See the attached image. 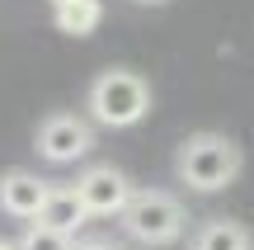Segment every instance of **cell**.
I'll list each match as a JSON object with an SVG mask.
<instances>
[{"label": "cell", "mask_w": 254, "mask_h": 250, "mask_svg": "<svg viewBox=\"0 0 254 250\" xmlns=\"http://www.w3.org/2000/svg\"><path fill=\"white\" fill-rule=\"evenodd\" d=\"M240 170H245V151L226 132H193L174 151V175L193 194H221L240 179Z\"/></svg>", "instance_id": "obj_1"}, {"label": "cell", "mask_w": 254, "mask_h": 250, "mask_svg": "<svg viewBox=\"0 0 254 250\" xmlns=\"http://www.w3.org/2000/svg\"><path fill=\"white\" fill-rule=\"evenodd\" d=\"M85 109H90V118L99 128H136L151 113V85L127 66H109V71H99L90 81Z\"/></svg>", "instance_id": "obj_2"}, {"label": "cell", "mask_w": 254, "mask_h": 250, "mask_svg": "<svg viewBox=\"0 0 254 250\" xmlns=\"http://www.w3.org/2000/svg\"><path fill=\"white\" fill-rule=\"evenodd\" d=\"M123 232L132 236V241L141 246H174L184 236V227H189V213H184V203L174 194H165V189H132V198H127V208L118 213Z\"/></svg>", "instance_id": "obj_3"}, {"label": "cell", "mask_w": 254, "mask_h": 250, "mask_svg": "<svg viewBox=\"0 0 254 250\" xmlns=\"http://www.w3.org/2000/svg\"><path fill=\"white\" fill-rule=\"evenodd\" d=\"M38 156L47 161V166H71V161L90 156L94 151V128L85 118H75V113H47L43 123H38Z\"/></svg>", "instance_id": "obj_4"}, {"label": "cell", "mask_w": 254, "mask_h": 250, "mask_svg": "<svg viewBox=\"0 0 254 250\" xmlns=\"http://www.w3.org/2000/svg\"><path fill=\"white\" fill-rule=\"evenodd\" d=\"M75 194H80L90 217H118L127 208V198H132V179L123 170H113V166H94V170H85L75 179Z\"/></svg>", "instance_id": "obj_5"}, {"label": "cell", "mask_w": 254, "mask_h": 250, "mask_svg": "<svg viewBox=\"0 0 254 250\" xmlns=\"http://www.w3.org/2000/svg\"><path fill=\"white\" fill-rule=\"evenodd\" d=\"M47 189L52 184L43 175H33V170H5L0 175V213L19 217V222H33L43 198H47Z\"/></svg>", "instance_id": "obj_6"}, {"label": "cell", "mask_w": 254, "mask_h": 250, "mask_svg": "<svg viewBox=\"0 0 254 250\" xmlns=\"http://www.w3.org/2000/svg\"><path fill=\"white\" fill-rule=\"evenodd\" d=\"M33 222L38 227H52V232H62V236H75L85 222H90V213H85L75 184H66V189H47V198H43V208H38Z\"/></svg>", "instance_id": "obj_7"}, {"label": "cell", "mask_w": 254, "mask_h": 250, "mask_svg": "<svg viewBox=\"0 0 254 250\" xmlns=\"http://www.w3.org/2000/svg\"><path fill=\"white\" fill-rule=\"evenodd\" d=\"M193 250H254V232L231 217H212L193 232Z\"/></svg>", "instance_id": "obj_8"}, {"label": "cell", "mask_w": 254, "mask_h": 250, "mask_svg": "<svg viewBox=\"0 0 254 250\" xmlns=\"http://www.w3.org/2000/svg\"><path fill=\"white\" fill-rule=\"evenodd\" d=\"M52 19H57V28H62V33L90 38L94 28H99V19H104V5H99V0H71V5H57Z\"/></svg>", "instance_id": "obj_9"}, {"label": "cell", "mask_w": 254, "mask_h": 250, "mask_svg": "<svg viewBox=\"0 0 254 250\" xmlns=\"http://www.w3.org/2000/svg\"><path fill=\"white\" fill-rule=\"evenodd\" d=\"M19 250H75V236H62V232H52V227L28 222V232L19 236Z\"/></svg>", "instance_id": "obj_10"}, {"label": "cell", "mask_w": 254, "mask_h": 250, "mask_svg": "<svg viewBox=\"0 0 254 250\" xmlns=\"http://www.w3.org/2000/svg\"><path fill=\"white\" fill-rule=\"evenodd\" d=\"M75 250H123V246H113V241H75Z\"/></svg>", "instance_id": "obj_11"}, {"label": "cell", "mask_w": 254, "mask_h": 250, "mask_svg": "<svg viewBox=\"0 0 254 250\" xmlns=\"http://www.w3.org/2000/svg\"><path fill=\"white\" fill-rule=\"evenodd\" d=\"M136 5H165V0H136Z\"/></svg>", "instance_id": "obj_12"}, {"label": "cell", "mask_w": 254, "mask_h": 250, "mask_svg": "<svg viewBox=\"0 0 254 250\" xmlns=\"http://www.w3.org/2000/svg\"><path fill=\"white\" fill-rule=\"evenodd\" d=\"M47 5H52V9H57V5H71V0H47Z\"/></svg>", "instance_id": "obj_13"}, {"label": "cell", "mask_w": 254, "mask_h": 250, "mask_svg": "<svg viewBox=\"0 0 254 250\" xmlns=\"http://www.w3.org/2000/svg\"><path fill=\"white\" fill-rule=\"evenodd\" d=\"M0 250H19V246H9V241H0Z\"/></svg>", "instance_id": "obj_14"}]
</instances>
